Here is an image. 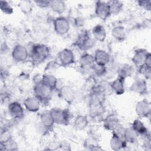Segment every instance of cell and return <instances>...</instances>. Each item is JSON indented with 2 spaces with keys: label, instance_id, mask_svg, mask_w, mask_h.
Listing matches in <instances>:
<instances>
[{
  "label": "cell",
  "instance_id": "obj_8",
  "mask_svg": "<svg viewBox=\"0 0 151 151\" xmlns=\"http://www.w3.org/2000/svg\"><path fill=\"white\" fill-rule=\"evenodd\" d=\"M149 53V52L144 49H138L135 51L132 60L134 65L139 70L145 65L146 58Z\"/></svg>",
  "mask_w": 151,
  "mask_h": 151
},
{
  "label": "cell",
  "instance_id": "obj_19",
  "mask_svg": "<svg viewBox=\"0 0 151 151\" xmlns=\"http://www.w3.org/2000/svg\"><path fill=\"white\" fill-rule=\"evenodd\" d=\"M119 125V119L113 114L108 116L104 120V126L105 128L109 130H114Z\"/></svg>",
  "mask_w": 151,
  "mask_h": 151
},
{
  "label": "cell",
  "instance_id": "obj_29",
  "mask_svg": "<svg viewBox=\"0 0 151 151\" xmlns=\"http://www.w3.org/2000/svg\"><path fill=\"white\" fill-rule=\"evenodd\" d=\"M133 68L132 65L129 64H124L119 70L118 77H120L125 80L126 77L130 76L133 74Z\"/></svg>",
  "mask_w": 151,
  "mask_h": 151
},
{
  "label": "cell",
  "instance_id": "obj_23",
  "mask_svg": "<svg viewBox=\"0 0 151 151\" xmlns=\"http://www.w3.org/2000/svg\"><path fill=\"white\" fill-rule=\"evenodd\" d=\"M132 129L137 134L146 136L147 135V130L143 123L139 119L134 120Z\"/></svg>",
  "mask_w": 151,
  "mask_h": 151
},
{
  "label": "cell",
  "instance_id": "obj_24",
  "mask_svg": "<svg viewBox=\"0 0 151 151\" xmlns=\"http://www.w3.org/2000/svg\"><path fill=\"white\" fill-rule=\"evenodd\" d=\"M50 6L52 10L57 13L62 14L65 9V4L63 1H50Z\"/></svg>",
  "mask_w": 151,
  "mask_h": 151
},
{
  "label": "cell",
  "instance_id": "obj_31",
  "mask_svg": "<svg viewBox=\"0 0 151 151\" xmlns=\"http://www.w3.org/2000/svg\"><path fill=\"white\" fill-rule=\"evenodd\" d=\"M18 6L21 10L25 14H28L31 12L33 8L32 2L29 1H21L19 2Z\"/></svg>",
  "mask_w": 151,
  "mask_h": 151
},
{
  "label": "cell",
  "instance_id": "obj_7",
  "mask_svg": "<svg viewBox=\"0 0 151 151\" xmlns=\"http://www.w3.org/2000/svg\"><path fill=\"white\" fill-rule=\"evenodd\" d=\"M95 14L101 19L103 21L107 19L111 15L107 2L97 1L96 4Z\"/></svg>",
  "mask_w": 151,
  "mask_h": 151
},
{
  "label": "cell",
  "instance_id": "obj_1",
  "mask_svg": "<svg viewBox=\"0 0 151 151\" xmlns=\"http://www.w3.org/2000/svg\"><path fill=\"white\" fill-rule=\"evenodd\" d=\"M50 55L48 47L42 44H37L32 46L29 56L31 61L35 64H39L44 62Z\"/></svg>",
  "mask_w": 151,
  "mask_h": 151
},
{
  "label": "cell",
  "instance_id": "obj_4",
  "mask_svg": "<svg viewBox=\"0 0 151 151\" xmlns=\"http://www.w3.org/2000/svg\"><path fill=\"white\" fill-rule=\"evenodd\" d=\"M57 63L60 66H68L74 62V55L69 48H64L59 52L57 55Z\"/></svg>",
  "mask_w": 151,
  "mask_h": 151
},
{
  "label": "cell",
  "instance_id": "obj_18",
  "mask_svg": "<svg viewBox=\"0 0 151 151\" xmlns=\"http://www.w3.org/2000/svg\"><path fill=\"white\" fill-rule=\"evenodd\" d=\"M40 123L47 129L51 128L54 124L50 110L44 111L40 114Z\"/></svg>",
  "mask_w": 151,
  "mask_h": 151
},
{
  "label": "cell",
  "instance_id": "obj_10",
  "mask_svg": "<svg viewBox=\"0 0 151 151\" xmlns=\"http://www.w3.org/2000/svg\"><path fill=\"white\" fill-rule=\"evenodd\" d=\"M136 113L140 117H147L150 113V103L146 99H143L136 103Z\"/></svg>",
  "mask_w": 151,
  "mask_h": 151
},
{
  "label": "cell",
  "instance_id": "obj_16",
  "mask_svg": "<svg viewBox=\"0 0 151 151\" xmlns=\"http://www.w3.org/2000/svg\"><path fill=\"white\" fill-rule=\"evenodd\" d=\"M124 79L118 77L110 84L111 90L117 95H121L124 92Z\"/></svg>",
  "mask_w": 151,
  "mask_h": 151
},
{
  "label": "cell",
  "instance_id": "obj_9",
  "mask_svg": "<svg viewBox=\"0 0 151 151\" xmlns=\"http://www.w3.org/2000/svg\"><path fill=\"white\" fill-rule=\"evenodd\" d=\"M28 57H29V52L24 46L18 44L13 48L12 57L15 61H24L27 59Z\"/></svg>",
  "mask_w": 151,
  "mask_h": 151
},
{
  "label": "cell",
  "instance_id": "obj_33",
  "mask_svg": "<svg viewBox=\"0 0 151 151\" xmlns=\"http://www.w3.org/2000/svg\"><path fill=\"white\" fill-rule=\"evenodd\" d=\"M91 70L94 71V74H96L97 76H102L105 73L106 71V66L101 65L96 63L92 67Z\"/></svg>",
  "mask_w": 151,
  "mask_h": 151
},
{
  "label": "cell",
  "instance_id": "obj_5",
  "mask_svg": "<svg viewBox=\"0 0 151 151\" xmlns=\"http://www.w3.org/2000/svg\"><path fill=\"white\" fill-rule=\"evenodd\" d=\"M75 44L78 48L83 50H87L91 48L94 45V41L90 35L86 31L80 33L78 35Z\"/></svg>",
  "mask_w": 151,
  "mask_h": 151
},
{
  "label": "cell",
  "instance_id": "obj_25",
  "mask_svg": "<svg viewBox=\"0 0 151 151\" xmlns=\"http://www.w3.org/2000/svg\"><path fill=\"white\" fill-rule=\"evenodd\" d=\"M137 134L131 129H124L123 133V139L126 143H133L137 140Z\"/></svg>",
  "mask_w": 151,
  "mask_h": 151
},
{
  "label": "cell",
  "instance_id": "obj_32",
  "mask_svg": "<svg viewBox=\"0 0 151 151\" xmlns=\"http://www.w3.org/2000/svg\"><path fill=\"white\" fill-rule=\"evenodd\" d=\"M0 8L1 11L6 14H11L13 12V9L11 6L10 4L7 1H0Z\"/></svg>",
  "mask_w": 151,
  "mask_h": 151
},
{
  "label": "cell",
  "instance_id": "obj_27",
  "mask_svg": "<svg viewBox=\"0 0 151 151\" xmlns=\"http://www.w3.org/2000/svg\"><path fill=\"white\" fill-rule=\"evenodd\" d=\"M41 81L44 83L45 84L50 86L53 90L55 88V86L58 81V79L54 77L52 74L50 73L45 74L42 76Z\"/></svg>",
  "mask_w": 151,
  "mask_h": 151
},
{
  "label": "cell",
  "instance_id": "obj_20",
  "mask_svg": "<svg viewBox=\"0 0 151 151\" xmlns=\"http://www.w3.org/2000/svg\"><path fill=\"white\" fill-rule=\"evenodd\" d=\"M94 64V56L91 54L87 53L84 54L82 55L80 58V64L83 68L91 69Z\"/></svg>",
  "mask_w": 151,
  "mask_h": 151
},
{
  "label": "cell",
  "instance_id": "obj_28",
  "mask_svg": "<svg viewBox=\"0 0 151 151\" xmlns=\"http://www.w3.org/2000/svg\"><path fill=\"white\" fill-rule=\"evenodd\" d=\"M112 36L118 41H123L126 37L124 28L122 26H116L111 30Z\"/></svg>",
  "mask_w": 151,
  "mask_h": 151
},
{
  "label": "cell",
  "instance_id": "obj_35",
  "mask_svg": "<svg viewBox=\"0 0 151 151\" xmlns=\"http://www.w3.org/2000/svg\"><path fill=\"white\" fill-rule=\"evenodd\" d=\"M139 6L146 9V10L150 9L151 6V1H140L138 2Z\"/></svg>",
  "mask_w": 151,
  "mask_h": 151
},
{
  "label": "cell",
  "instance_id": "obj_3",
  "mask_svg": "<svg viewBox=\"0 0 151 151\" xmlns=\"http://www.w3.org/2000/svg\"><path fill=\"white\" fill-rule=\"evenodd\" d=\"M54 123L66 125L68 124L71 119V113L67 109L52 108L50 110Z\"/></svg>",
  "mask_w": 151,
  "mask_h": 151
},
{
  "label": "cell",
  "instance_id": "obj_30",
  "mask_svg": "<svg viewBox=\"0 0 151 151\" xmlns=\"http://www.w3.org/2000/svg\"><path fill=\"white\" fill-rule=\"evenodd\" d=\"M111 14H116L119 13L123 7V4L119 1H110L107 2Z\"/></svg>",
  "mask_w": 151,
  "mask_h": 151
},
{
  "label": "cell",
  "instance_id": "obj_26",
  "mask_svg": "<svg viewBox=\"0 0 151 151\" xmlns=\"http://www.w3.org/2000/svg\"><path fill=\"white\" fill-rule=\"evenodd\" d=\"M88 125V120L87 117L83 115H79L76 117L74 122V127L77 130H83Z\"/></svg>",
  "mask_w": 151,
  "mask_h": 151
},
{
  "label": "cell",
  "instance_id": "obj_6",
  "mask_svg": "<svg viewBox=\"0 0 151 151\" xmlns=\"http://www.w3.org/2000/svg\"><path fill=\"white\" fill-rule=\"evenodd\" d=\"M54 28L55 32L59 35H64L70 30V23L64 17H60L54 19L53 21Z\"/></svg>",
  "mask_w": 151,
  "mask_h": 151
},
{
  "label": "cell",
  "instance_id": "obj_22",
  "mask_svg": "<svg viewBox=\"0 0 151 151\" xmlns=\"http://www.w3.org/2000/svg\"><path fill=\"white\" fill-rule=\"evenodd\" d=\"M18 150V145L11 136L5 141H1L0 150Z\"/></svg>",
  "mask_w": 151,
  "mask_h": 151
},
{
  "label": "cell",
  "instance_id": "obj_17",
  "mask_svg": "<svg viewBox=\"0 0 151 151\" xmlns=\"http://www.w3.org/2000/svg\"><path fill=\"white\" fill-rule=\"evenodd\" d=\"M110 146L113 150H118L126 146V142L123 137L113 133L112 137L110 139Z\"/></svg>",
  "mask_w": 151,
  "mask_h": 151
},
{
  "label": "cell",
  "instance_id": "obj_13",
  "mask_svg": "<svg viewBox=\"0 0 151 151\" xmlns=\"http://www.w3.org/2000/svg\"><path fill=\"white\" fill-rule=\"evenodd\" d=\"M41 101L35 96L28 97L24 101V105L27 110L31 112H36L39 110Z\"/></svg>",
  "mask_w": 151,
  "mask_h": 151
},
{
  "label": "cell",
  "instance_id": "obj_14",
  "mask_svg": "<svg viewBox=\"0 0 151 151\" xmlns=\"http://www.w3.org/2000/svg\"><path fill=\"white\" fill-rule=\"evenodd\" d=\"M96 64L106 66L110 61V55L107 52L103 50H97L94 55Z\"/></svg>",
  "mask_w": 151,
  "mask_h": 151
},
{
  "label": "cell",
  "instance_id": "obj_11",
  "mask_svg": "<svg viewBox=\"0 0 151 151\" xmlns=\"http://www.w3.org/2000/svg\"><path fill=\"white\" fill-rule=\"evenodd\" d=\"M8 111L9 115L15 119H21L24 117V109L17 101L10 103L8 106Z\"/></svg>",
  "mask_w": 151,
  "mask_h": 151
},
{
  "label": "cell",
  "instance_id": "obj_12",
  "mask_svg": "<svg viewBox=\"0 0 151 151\" xmlns=\"http://www.w3.org/2000/svg\"><path fill=\"white\" fill-rule=\"evenodd\" d=\"M58 91L61 98H62L66 102L70 104L74 100L76 93L74 90L71 87L64 86Z\"/></svg>",
  "mask_w": 151,
  "mask_h": 151
},
{
  "label": "cell",
  "instance_id": "obj_34",
  "mask_svg": "<svg viewBox=\"0 0 151 151\" xmlns=\"http://www.w3.org/2000/svg\"><path fill=\"white\" fill-rule=\"evenodd\" d=\"M35 3L37 6L40 8H46L50 6V1H46V0H40V1H34L33 2Z\"/></svg>",
  "mask_w": 151,
  "mask_h": 151
},
{
  "label": "cell",
  "instance_id": "obj_2",
  "mask_svg": "<svg viewBox=\"0 0 151 151\" xmlns=\"http://www.w3.org/2000/svg\"><path fill=\"white\" fill-rule=\"evenodd\" d=\"M53 89L43 83L41 80L37 82L34 87V93L41 102L47 101L50 99Z\"/></svg>",
  "mask_w": 151,
  "mask_h": 151
},
{
  "label": "cell",
  "instance_id": "obj_21",
  "mask_svg": "<svg viewBox=\"0 0 151 151\" xmlns=\"http://www.w3.org/2000/svg\"><path fill=\"white\" fill-rule=\"evenodd\" d=\"M92 34L94 38L100 42L104 41L106 37V31L104 27L101 25H96L93 27Z\"/></svg>",
  "mask_w": 151,
  "mask_h": 151
},
{
  "label": "cell",
  "instance_id": "obj_15",
  "mask_svg": "<svg viewBox=\"0 0 151 151\" xmlns=\"http://www.w3.org/2000/svg\"><path fill=\"white\" fill-rule=\"evenodd\" d=\"M130 90L139 94H143L147 91V83L144 80H136L130 87Z\"/></svg>",
  "mask_w": 151,
  "mask_h": 151
}]
</instances>
